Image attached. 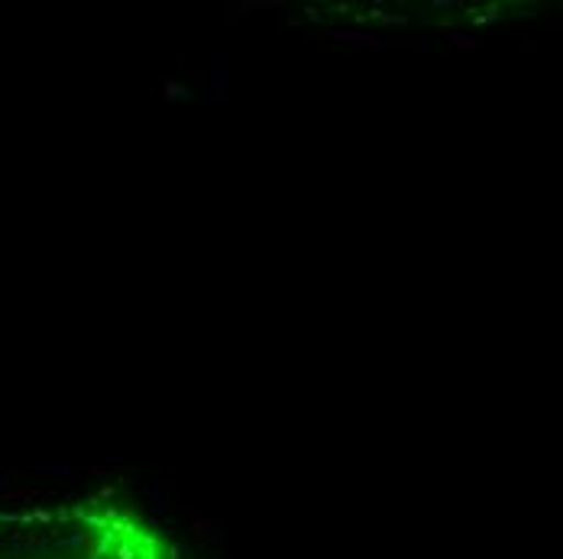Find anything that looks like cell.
<instances>
[{
    "label": "cell",
    "mask_w": 563,
    "mask_h": 559,
    "mask_svg": "<svg viewBox=\"0 0 563 559\" xmlns=\"http://www.w3.org/2000/svg\"><path fill=\"white\" fill-rule=\"evenodd\" d=\"M0 559H175L156 524L111 499L0 507Z\"/></svg>",
    "instance_id": "obj_1"
}]
</instances>
